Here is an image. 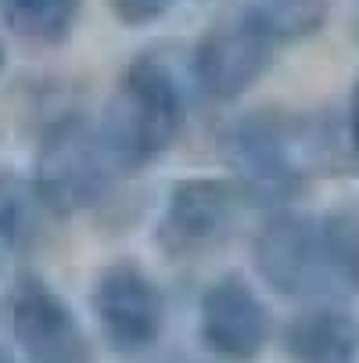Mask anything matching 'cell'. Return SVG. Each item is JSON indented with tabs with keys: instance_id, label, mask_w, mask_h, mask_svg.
I'll list each match as a JSON object with an SVG mask.
<instances>
[{
	"instance_id": "5bb4252c",
	"label": "cell",
	"mask_w": 359,
	"mask_h": 363,
	"mask_svg": "<svg viewBox=\"0 0 359 363\" xmlns=\"http://www.w3.org/2000/svg\"><path fill=\"white\" fill-rule=\"evenodd\" d=\"M324 227V248L334 288H348L359 295V216L355 213H334L320 220Z\"/></svg>"
},
{
	"instance_id": "3957f363",
	"label": "cell",
	"mask_w": 359,
	"mask_h": 363,
	"mask_svg": "<svg viewBox=\"0 0 359 363\" xmlns=\"http://www.w3.org/2000/svg\"><path fill=\"white\" fill-rule=\"evenodd\" d=\"M223 155L248 198H284L305 173V159L317 155V140L291 116L248 112L223 133Z\"/></svg>"
},
{
	"instance_id": "e0dca14e",
	"label": "cell",
	"mask_w": 359,
	"mask_h": 363,
	"mask_svg": "<svg viewBox=\"0 0 359 363\" xmlns=\"http://www.w3.org/2000/svg\"><path fill=\"white\" fill-rule=\"evenodd\" d=\"M0 363H15V356H11L8 349H0Z\"/></svg>"
},
{
	"instance_id": "52a82bcc",
	"label": "cell",
	"mask_w": 359,
	"mask_h": 363,
	"mask_svg": "<svg viewBox=\"0 0 359 363\" xmlns=\"http://www.w3.org/2000/svg\"><path fill=\"white\" fill-rule=\"evenodd\" d=\"M11 331L25 363H93V345L72 306L36 274H22L15 284Z\"/></svg>"
},
{
	"instance_id": "277c9868",
	"label": "cell",
	"mask_w": 359,
	"mask_h": 363,
	"mask_svg": "<svg viewBox=\"0 0 359 363\" xmlns=\"http://www.w3.org/2000/svg\"><path fill=\"white\" fill-rule=\"evenodd\" d=\"M241 191L220 177H183L169 187L155 223V245L173 263L209 255L237 220Z\"/></svg>"
},
{
	"instance_id": "8fae6325",
	"label": "cell",
	"mask_w": 359,
	"mask_h": 363,
	"mask_svg": "<svg viewBox=\"0 0 359 363\" xmlns=\"http://www.w3.org/2000/svg\"><path fill=\"white\" fill-rule=\"evenodd\" d=\"M83 15V0H0V26L33 47H62Z\"/></svg>"
},
{
	"instance_id": "30bf717a",
	"label": "cell",
	"mask_w": 359,
	"mask_h": 363,
	"mask_svg": "<svg viewBox=\"0 0 359 363\" xmlns=\"http://www.w3.org/2000/svg\"><path fill=\"white\" fill-rule=\"evenodd\" d=\"M284 352L295 363H355L359 328L341 309H305L284 328Z\"/></svg>"
},
{
	"instance_id": "4fadbf2b",
	"label": "cell",
	"mask_w": 359,
	"mask_h": 363,
	"mask_svg": "<svg viewBox=\"0 0 359 363\" xmlns=\"http://www.w3.org/2000/svg\"><path fill=\"white\" fill-rule=\"evenodd\" d=\"M248 15L273 40H298L324 26L327 0H251Z\"/></svg>"
},
{
	"instance_id": "2e32d148",
	"label": "cell",
	"mask_w": 359,
	"mask_h": 363,
	"mask_svg": "<svg viewBox=\"0 0 359 363\" xmlns=\"http://www.w3.org/2000/svg\"><path fill=\"white\" fill-rule=\"evenodd\" d=\"M348 130H352V147L359 151V83L352 90V108H348Z\"/></svg>"
},
{
	"instance_id": "7a4b0ae2",
	"label": "cell",
	"mask_w": 359,
	"mask_h": 363,
	"mask_svg": "<svg viewBox=\"0 0 359 363\" xmlns=\"http://www.w3.org/2000/svg\"><path fill=\"white\" fill-rule=\"evenodd\" d=\"M115 162L101 140L97 126L79 116L50 123L36 147L33 187L55 216H72L97 209L115 187Z\"/></svg>"
},
{
	"instance_id": "6da1fadb",
	"label": "cell",
	"mask_w": 359,
	"mask_h": 363,
	"mask_svg": "<svg viewBox=\"0 0 359 363\" xmlns=\"http://www.w3.org/2000/svg\"><path fill=\"white\" fill-rule=\"evenodd\" d=\"M183 123H187V105L180 79L162 58L140 55L115 79L97 133L105 140L115 169L137 173L159 162L180 140Z\"/></svg>"
},
{
	"instance_id": "9c48e42d",
	"label": "cell",
	"mask_w": 359,
	"mask_h": 363,
	"mask_svg": "<svg viewBox=\"0 0 359 363\" xmlns=\"http://www.w3.org/2000/svg\"><path fill=\"white\" fill-rule=\"evenodd\" d=\"M198 338L223 363H251L270 342V309L237 274H227L201 291Z\"/></svg>"
},
{
	"instance_id": "7c38bea8",
	"label": "cell",
	"mask_w": 359,
	"mask_h": 363,
	"mask_svg": "<svg viewBox=\"0 0 359 363\" xmlns=\"http://www.w3.org/2000/svg\"><path fill=\"white\" fill-rule=\"evenodd\" d=\"M47 213L50 209L40 201L33 180L0 166V245L29 248L40 238Z\"/></svg>"
},
{
	"instance_id": "5b68a950",
	"label": "cell",
	"mask_w": 359,
	"mask_h": 363,
	"mask_svg": "<svg viewBox=\"0 0 359 363\" xmlns=\"http://www.w3.org/2000/svg\"><path fill=\"white\" fill-rule=\"evenodd\" d=\"M277 40L248 11L227 15L205 29L190 50L194 86L209 101H237L273 65Z\"/></svg>"
},
{
	"instance_id": "ba28073f",
	"label": "cell",
	"mask_w": 359,
	"mask_h": 363,
	"mask_svg": "<svg viewBox=\"0 0 359 363\" xmlns=\"http://www.w3.org/2000/svg\"><path fill=\"white\" fill-rule=\"evenodd\" d=\"M251 259L259 277L280 295H317L324 288H334L324 248V227L313 216H270L266 227L255 234Z\"/></svg>"
},
{
	"instance_id": "ac0fdd59",
	"label": "cell",
	"mask_w": 359,
	"mask_h": 363,
	"mask_svg": "<svg viewBox=\"0 0 359 363\" xmlns=\"http://www.w3.org/2000/svg\"><path fill=\"white\" fill-rule=\"evenodd\" d=\"M0 69H4V43H0Z\"/></svg>"
},
{
	"instance_id": "8992f818",
	"label": "cell",
	"mask_w": 359,
	"mask_h": 363,
	"mask_svg": "<svg viewBox=\"0 0 359 363\" xmlns=\"http://www.w3.org/2000/svg\"><path fill=\"white\" fill-rule=\"evenodd\" d=\"M90 302L101 335L115 352L140 356L159 345L166 331V295L159 281L133 259H115L101 270Z\"/></svg>"
},
{
	"instance_id": "9a60e30c",
	"label": "cell",
	"mask_w": 359,
	"mask_h": 363,
	"mask_svg": "<svg viewBox=\"0 0 359 363\" xmlns=\"http://www.w3.org/2000/svg\"><path fill=\"white\" fill-rule=\"evenodd\" d=\"M176 0H108V11L126 29H147L173 11Z\"/></svg>"
}]
</instances>
